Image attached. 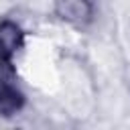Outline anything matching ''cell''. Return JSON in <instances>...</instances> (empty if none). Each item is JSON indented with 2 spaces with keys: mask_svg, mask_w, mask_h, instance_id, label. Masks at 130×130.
I'll return each instance as SVG.
<instances>
[{
  "mask_svg": "<svg viewBox=\"0 0 130 130\" xmlns=\"http://www.w3.org/2000/svg\"><path fill=\"white\" fill-rule=\"evenodd\" d=\"M20 106H22V95H20V91H18L12 83L0 79V114H2V116H10V114H14Z\"/></svg>",
  "mask_w": 130,
  "mask_h": 130,
  "instance_id": "obj_3",
  "label": "cell"
},
{
  "mask_svg": "<svg viewBox=\"0 0 130 130\" xmlns=\"http://www.w3.org/2000/svg\"><path fill=\"white\" fill-rule=\"evenodd\" d=\"M22 43V32L14 22L0 24V61H10Z\"/></svg>",
  "mask_w": 130,
  "mask_h": 130,
  "instance_id": "obj_2",
  "label": "cell"
},
{
  "mask_svg": "<svg viewBox=\"0 0 130 130\" xmlns=\"http://www.w3.org/2000/svg\"><path fill=\"white\" fill-rule=\"evenodd\" d=\"M91 4L89 0H59L57 2V14L69 24L81 26L91 18Z\"/></svg>",
  "mask_w": 130,
  "mask_h": 130,
  "instance_id": "obj_1",
  "label": "cell"
}]
</instances>
